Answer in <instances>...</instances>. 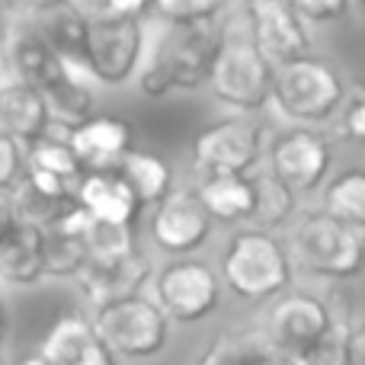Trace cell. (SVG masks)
Listing matches in <instances>:
<instances>
[{"mask_svg":"<svg viewBox=\"0 0 365 365\" xmlns=\"http://www.w3.org/2000/svg\"><path fill=\"white\" fill-rule=\"evenodd\" d=\"M154 292H158L154 304L164 311L167 321L173 317V321L192 324L208 317L218 304V276L202 259H177L158 272Z\"/></svg>","mask_w":365,"mask_h":365,"instance_id":"9c48e42d","label":"cell"},{"mask_svg":"<svg viewBox=\"0 0 365 365\" xmlns=\"http://www.w3.org/2000/svg\"><path fill=\"white\" fill-rule=\"evenodd\" d=\"M0 365H6V362H4V359H0Z\"/></svg>","mask_w":365,"mask_h":365,"instance_id":"ab89813d","label":"cell"},{"mask_svg":"<svg viewBox=\"0 0 365 365\" xmlns=\"http://www.w3.org/2000/svg\"><path fill=\"white\" fill-rule=\"evenodd\" d=\"M221 13V4L215 0H160L151 4L148 16H158L167 26H186V23H208Z\"/></svg>","mask_w":365,"mask_h":365,"instance_id":"4dcf8cb0","label":"cell"},{"mask_svg":"<svg viewBox=\"0 0 365 365\" xmlns=\"http://www.w3.org/2000/svg\"><path fill=\"white\" fill-rule=\"evenodd\" d=\"M74 205L93 221L132 225L138 221V202L115 173H83L74 189Z\"/></svg>","mask_w":365,"mask_h":365,"instance_id":"ffe728a7","label":"cell"},{"mask_svg":"<svg viewBox=\"0 0 365 365\" xmlns=\"http://www.w3.org/2000/svg\"><path fill=\"white\" fill-rule=\"evenodd\" d=\"M244 365H298V359L269 343H259V346H244Z\"/></svg>","mask_w":365,"mask_h":365,"instance_id":"d590c367","label":"cell"},{"mask_svg":"<svg viewBox=\"0 0 365 365\" xmlns=\"http://www.w3.org/2000/svg\"><path fill=\"white\" fill-rule=\"evenodd\" d=\"M68 148L83 173H113L128 151H135V128L119 115H93L68 132Z\"/></svg>","mask_w":365,"mask_h":365,"instance_id":"5bb4252c","label":"cell"},{"mask_svg":"<svg viewBox=\"0 0 365 365\" xmlns=\"http://www.w3.org/2000/svg\"><path fill=\"white\" fill-rule=\"evenodd\" d=\"M90 327L109 349V356H128V359L158 356L167 346V334H170V321L164 317V311L145 295L100 308Z\"/></svg>","mask_w":365,"mask_h":365,"instance_id":"5b68a950","label":"cell"},{"mask_svg":"<svg viewBox=\"0 0 365 365\" xmlns=\"http://www.w3.org/2000/svg\"><path fill=\"white\" fill-rule=\"evenodd\" d=\"M330 145L311 128H289L269 148V173L292 192H311L330 170Z\"/></svg>","mask_w":365,"mask_h":365,"instance_id":"8fae6325","label":"cell"},{"mask_svg":"<svg viewBox=\"0 0 365 365\" xmlns=\"http://www.w3.org/2000/svg\"><path fill=\"white\" fill-rule=\"evenodd\" d=\"M362 227H349L324 212L308 215L295 231V253L317 276L353 279L362 269Z\"/></svg>","mask_w":365,"mask_h":365,"instance_id":"8992f818","label":"cell"},{"mask_svg":"<svg viewBox=\"0 0 365 365\" xmlns=\"http://www.w3.org/2000/svg\"><path fill=\"white\" fill-rule=\"evenodd\" d=\"M221 279L244 302H269L289 289L292 259L272 234L240 231L221 253Z\"/></svg>","mask_w":365,"mask_h":365,"instance_id":"3957f363","label":"cell"},{"mask_svg":"<svg viewBox=\"0 0 365 365\" xmlns=\"http://www.w3.org/2000/svg\"><path fill=\"white\" fill-rule=\"evenodd\" d=\"M324 215L349 227L365 225V173L343 170L324 192Z\"/></svg>","mask_w":365,"mask_h":365,"instance_id":"83f0119b","label":"cell"},{"mask_svg":"<svg viewBox=\"0 0 365 365\" xmlns=\"http://www.w3.org/2000/svg\"><path fill=\"white\" fill-rule=\"evenodd\" d=\"M218 45H221V36L215 19H208V23L167 26L151 64L138 77L141 90L148 96H164L170 90H195L202 83H208Z\"/></svg>","mask_w":365,"mask_h":365,"instance_id":"6da1fadb","label":"cell"},{"mask_svg":"<svg viewBox=\"0 0 365 365\" xmlns=\"http://www.w3.org/2000/svg\"><path fill=\"white\" fill-rule=\"evenodd\" d=\"M48 125V109L38 90L26 87V83H6L0 90V135L10 141H36L45 135Z\"/></svg>","mask_w":365,"mask_h":365,"instance_id":"44dd1931","label":"cell"},{"mask_svg":"<svg viewBox=\"0 0 365 365\" xmlns=\"http://www.w3.org/2000/svg\"><path fill=\"white\" fill-rule=\"evenodd\" d=\"M87 23V74L96 81L125 83L135 74V64L141 61L145 45V26L141 19H83Z\"/></svg>","mask_w":365,"mask_h":365,"instance_id":"52a82bcc","label":"cell"},{"mask_svg":"<svg viewBox=\"0 0 365 365\" xmlns=\"http://www.w3.org/2000/svg\"><path fill=\"white\" fill-rule=\"evenodd\" d=\"M77 279H81L83 298L100 311L106 304L141 295L145 282L151 279V263L141 253H132V257L115 259V263H83Z\"/></svg>","mask_w":365,"mask_h":365,"instance_id":"e0dca14e","label":"cell"},{"mask_svg":"<svg viewBox=\"0 0 365 365\" xmlns=\"http://www.w3.org/2000/svg\"><path fill=\"white\" fill-rule=\"evenodd\" d=\"M83 253L87 263H115L132 253H138V240H135L132 225H109V221H93L87 215V227H83Z\"/></svg>","mask_w":365,"mask_h":365,"instance_id":"4316f807","label":"cell"},{"mask_svg":"<svg viewBox=\"0 0 365 365\" xmlns=\"http://www.w3.org/2000/svg\"><path fill=\"white\" fill-rule=\"evenodd\" d=\"M13 365H45V362L38 359V356H26V359H16Z\"/></svg>","mask_w":365,"mask_h":365,"instance_id":"74e56055","label":"cell"},{"mask_svg":"<svg viewBox=\"0 0 365 365\" xmlns=\"http://www.w3.org/2000/svg\"><path fill=\"white\" fill-rule=\"evenodd\" d=\"M151 234L167 253H192L205 244L212 234V218L202 208L195 189H170L154 205Z\"/></svg>","mask_w":365,"mask_h":365,"instance_id":"4fadbf2b","label":"cell"},{"mask_svg":"<svg viewBox=\"0 0 365 365\" xmlns=\"http://www.w3.org/2000/svg\"><path fill=\"white\" fill-rule=\"evenodd\" d=\"M199 365H244V346H237L234 340L221 336L218 343H212V346L205 349Z\"/></svg>","mask_w":365,"mask_h":365,"instance_id":"e575fe53","label":"cell"},{"mask_svg":"<svg viewBox=\"0 0 365 365\" xmlns=\"http://www.w3.org/2000/svg\"><path fill=\"white\" fill-rule=\"evenodd\" d=\"M38 359L45 365H115L109 349L93 334L87 317L64 314L45 334Z\"/></svg>","mask_w":365,"mask_h":365,"instance_id":"ac0fdd59","label":"cell"},{"mask_svg":"<svg viewBox=\"0 0 365 365\" xmlns=\"http://www.w3.org/2000/svg\"><path fill=\"white\" fill-rule=\"evenodd\" d=\"M202 208L208 212L212 221H250L253 212V186L247 177H215V180H202L199 189Z\"/></svg>","mask_w":365,"mask_h":365,"instance_id":"cb8c5ba5","label":"cell"},{"mask_svg":"<svg viewBox=\"0 0 365 365\" xmlns=\"http://www.w3.org/2000/svg\"><path fill=\"white\" fill-rule=\"evenodd\" d=\"M292 10L308 26V23H334V19H343L349 4L346 0H298V4H292Z\"/></svg>","mask_w":365,"mask_h":365,"instance_id":"1f68e13d","label":"cell"},{"mask_svg":"<svg viewBox=\"0 0 365 365\" xmlns=\"http://www.w3.org/2000/svg\"><path fill=\"white\" fill-rule=\"evenodd\" d=\"M13 189H16L19 225H29V227L45 231V227H51L71 205H74L77 186L26 167V170L19 173V180L13 182Z\"/></svg>","mask_w":365,"mask_h":365,"instance_id":"d6986e66","label":"cell"},{"mask_svg":"<svg viewBox=\"0 0 365 365\" xmlns=\"http://www.w3.org/2000/svg\"><path fill=\"white\" fill-rule=\"evenodd\" d=\"M23 173V151L16 141L0 135V186H13Z\"/></svg>","mask_w":365,"mask_h":365,"instance_id":"836d02e7","label":"cell"},{"mask_svg":"<svg viewBox=\"0 0 365 365\" xmlns=\"http://www.w3.org/2000/svg\"><path fill=\"white\" fill-rule=\"evenodd\" d=\"M340 125H343V135H346L349 141H362L365 138V96H362V90H356L353 100L343 106Z\"/></svg>","mask_w":365,"mask_h":365,"instance_id":"d6a6232c","label":"cell"},{"mask_svg":"<svg viewBox=\"0 0 365 365\" xmlns=\"http://www.w3.org/2000/svg\"><path fill=\"white\" fill-rule=\"evenodd\" d=\"M26 16H29V23L42 36V42L58 55L64 71H71L74 77H81V71L87 74V61H83L87 23H83V16L77 13L74 4H58V0L55 4H36Z\"/></svg>","mask_w":365,"mask_h":365,"instance_id":"2e32d148","label":"cell"},{"mask_svg":"<svg viewBox=\"0 0 365 365\" xmlns=\"http://www.w3.org/2000/svg\"><path fill=\"white\" fill-rule=\"evenodd\" d=\"M4 334H6V308L0 302V340H4Z\"/></svg>","mask_w":365,"mask_h":365,"instance_id":"f35d334b","label":"cell"},{"mask_svg":"<svg viewBox=\"0 0 365 365\" xmlns=\"http://www.w3.org/2000/svg\"><path fill=\"white\" fill-rule=\"evenodd\" d=\"M259 132L257 125L244 119H225L218 125H208L192 141V167L202 180L215 177H244L259 160Z\"/></svg>","mask_w":365,"mask_h":365,"instance_id":"ba28073f","label":"cell"},{"mask_svg":"<svg viewBox=\"0 0 365 365\" xmlns=\"http://www.w3.org/2000/svg\"><path fill=\"white\" fill-rule=\"evenodd\" d=\"M253 186V212H250V225L253 231H276L295 212V192L289 186H282L269 170L259 173V177L250 180Z\"/></svg>","mask_w":365,"mask_h":365,"instance_id":"484cf974","label":"cell"},{"mask_svg":"<svg viewBox=\"0 0 365 365\" xmlns=\"http://www.w3.org/2000/svg\"><path fill=\"white\" fill-rule=\"evenodd\" d=\"M240 10H244L250 42L257 45V51L272 68L311 55L308 26L295 16L292 4H285V0H253Z\"/></svg>","mask_w":365,"mask_h":365,"instance_id":"30bf717a","label":"cell"},{"mask_svg":"<svg viewBox=\"0 0 365 365\" xmlns=\"http://www.w3.org/2000/svg\"><path fill=\"white\" fill-rule=\"evenodd\" d=\"M42 276V231L16 225L0 237V279L10 285H36Z\"/></svg>","mask_w":365,"mask_h":365,"instance_id":"7402d4cb","label":"cell"},{"mask_svg":"<svg viewBox=\"0 0 365 365\" xmlns=\"http://www.w3.org/2000/svg\"><path fill=\"white\" fill-rule=\"evenodd\" d=\"M38 96L45 100L48 119H55L58 125H64L68 132L83 125L87 119H93V93H90L87 83H83L81 77H74L71 71L64 77H58L55 83H48Z\"/></svg>","mask_w":365,"mask_h":365,"instance_id":"d4e9b609","label":"cell"},{"mask_svg":"<svg viewBox=\"0 0 365 365\" xmlns=\"http://www.w3.org/2000/svg\"><path fill=\"white\" fill-rule=\"evenodd\" d=\"M356 321L349 314L330 311L324 334L298 356V365H349V340H353Z\"/></svg>","mask_w":365,"mask_h":365,"instance_id":"f1b7e54d","label":"cell"},{"mask_svg":"<svg viewBox=\"0 0 365 365\" xmlns=\"http://www.w3.org/2000/svg\"><path fill=\"white\" fill-rule=\"evenodd\" d=\"M4 61L13 74L19 77L16 83L38 90L42 93L48 83H55L58 77H64V64L58 61V55L42 42V36L36 32V26L29 23V16H16L4 26Z\"/></svg>","mask_w":365,"mask_h":365,"instance_id":"9a60e30c","label":"cell"},{"mask_svg":"<svg viewBox=\"0 0 365 365\" xmlns=\"http://www.w3.org/2000/svg\"><path fill=\"white\" fill-rule=\"evenodd\" d=\"M218 36H221V45H218V55H215L212 74H208L212 93L221 103H227V106L259 109L269 100L272 64L250 42L244 10L227 26H218Z\"/></svg>","mask_w":365,"mask_h":365,"instance_id":"7a4b0ae2","label":"cell"},{"mask_svg":"<svg viewBox=\"0 0 365 365\" xmlns=\"http://www.w3.org/2000/svg\"><path fill=\"white\" fill-rule=\"evenodd\" d=\"M19 225V212H16V189L13 186H0V237L6 231Z\"/></svg>","mask_w":365,"mask_h":365,"instance_id":"8d00e7d4","label":"cell"},{"mask_svg":"<svg viewBox=\"0 0 365 365\" xmlns=\"http://www.w3.org/2000/svg\"><path fill=\"white\" fill-rule=\"evenodd\" d=\"M115 177L128 186V192L135 195L138 208L158 205L167 192L173 189V170L167 160L154 158V154H141V151H128L125 158L115 167Z\"/></svg>","mask_w":365,"mask_h":365,"instance_id":"603a6c76","label":"cell"},{"mask_svg":"<svg viewBox=\"0 0 365 365\" xmlns=\"http://www.w3.org/2000/svg\"><path fill=\"white\" fill-rule=\"evenodd\" d=\"M26 158H29V170L48 173V177L64 180V182H71V186H77L83 177L81 164L74 160V154H71V148L64 138L42 135V138L29 141V154H26Z\"/></svg>","mask_w":365,"mask_h":365,"instance_id":"f546056e","label":"cell"},{"mask_svg":"<svg viewBox=\"0 0 365 365\" xmlns=\"http://www.w3.org/2000/svg\"><path fill=\"white\" fill-rule=\"evenodd\" d=\"M330 308L321 298L304 295V292L279 295V302L272 304L269 317H266V343L298 359L324 334Z\"/></svg>","mask_w":365,"mask_h":365,"instance_id":"7c38bea8","label":"cell"},{"mask_svg":"<svg viewBox=\"0 0 365 365\" xmlns=\"http://www.w3.org/2000/svg\"><path fill=\"white\" fill-rule=\"evenodd\" d=\"M343 77L324 58L304 55L272 68L269 96L295 122H321L334 115L343 103Z\"/></svg>","mask_w":365,"mask_h":365,"instance_id":"277c9868","label":"cell"}]
</instances>
